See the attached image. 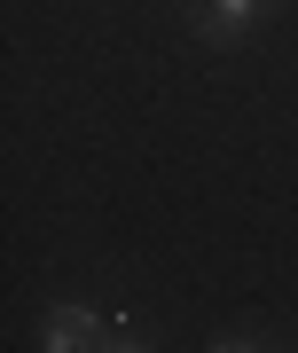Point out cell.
<instances>
[{
    "instance_id": "1",
    "label": "cell",
    "mask_w": 298,
    "mask_h": 353,
    "mask_svg": "<svg viewBox=\"0 0 298 353\" xmlns=\"http://www.w3.org/2000/svg\"><path fill=\"white\" fill-rule=\"evenodd\" d=\"M102 345H110L102 306H48L39 314V353H102Z\"/></svg>"
},
{
    "instance_id": "2",
    "label": "cell",
    "mask_w": 298,
    "mask_h": 353,
    "mask_svg": "<svg viewBox=\"0 0 298 353\" xmlns=\"http://www.w3.org/2000/svg\"><path fill=\"white\" fill-rule=\"evenodd\" d=\"M267 8H283V0H204V8H197V24H204L212 39H244Z\"/></svg>"
},
{
    "instance_id": "3",
    "label": "cell",
    "mask_w": 298,
    "mask_h": 353,
    "mask_svg": "<svg viewBox=\"0 0 298 353\" xmlns=\"http://www.w3.org/2000/svg\"><path fill=\"white\" fill-rule=\"evenodd\" d=\"M102 353H149V345L134 338V314H110V345H102Z\"/></svg>"
},
{
    "instance_id": "4",
    "label": "cell",
    "mask_w": 298,
    "mask_h": 353,
    "mask_svg": "<svg viewBox=\"0 0 298 353\" xmlns=\"http://www.w3.org/2000/svg\"><path fill=\"white\" fill-rule=\"evenodd\" d=\"M212 353H259V345H244V338H220V345H212Z\"/></svg>"
}]
</instances>
